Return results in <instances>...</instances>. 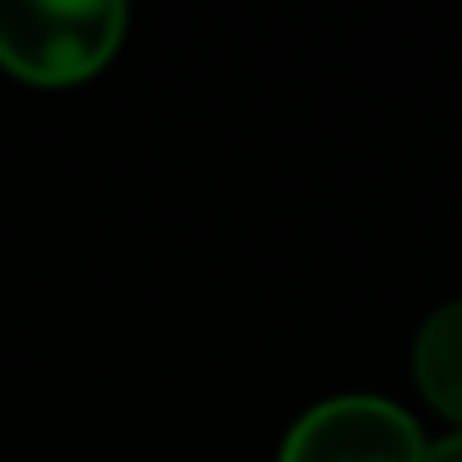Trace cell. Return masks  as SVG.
<instances>
[{
	"label": "cell",
	"instance_id": "1",
	"mask_svg": "<svg viewBox=\"0 0 462 462\" xmlns=\"http://www.w3.org/2000/svg\"><path fill=\"white\" fill-rule=\"evenodd\" d=\"M120 0H0V71L23 88H82L125 44Z\"/></svg>",
	"mask_w": 462,
	"mask_h": 462
},
{
	"label": "cell",
	"instance_id": "2",
	"mask_svg": "<svg viewBox=\"0 0 462 462\" xmlns=\"http://www.w3.org/2000/svg\"><path fill=\"white\" fill-rule=\"evenodd\" d=\"M424 457L430 440L419 419L375 392H343L305 408L278 446V462H424Z\"/></svg>",
	"mask_w": 462,
	"mask_h": 462
},
{
	"label": "cell",
	"instance_id": "3",
	"mask_svg": "<svg viewBox=\"0 0 462 462\" xmlns=\"http://www.w3.org/2000/svg\"><path fill=\"white\" fill-rule=\"evenodd\" d=\"M413 381L424 402L462 430V300L435 305L413 332Z\"/></svg>",
	"mask_w": 462,
	"mask_h": 462
},
{
	"label": "cell",
	"instance_id": "4",
	"mask_svg": "<svg viewBox=\"0 0 462 462\" xmlns=\"http://www.w3.org/2000/svg\"><path fill=\"white\" fill-rule=\"evenodd\" d=\"M424 462H462V430H451V435L430 440V457H424Z\"/></svg>",
	"mask_w": 462,
	"mask_h": 462
}]
</instances>
